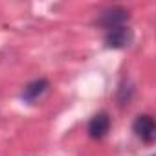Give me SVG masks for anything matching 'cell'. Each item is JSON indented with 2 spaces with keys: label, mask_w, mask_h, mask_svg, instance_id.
Masks as SVG:
<instances>
[{
  "label": "cell",
  "mask_w": 156,
  "mask_h": 156,
  "mask_svg": "<svg viewBox=\"0 0 156 156\" xmlns=\"http://www.w3.org/2000/svg\"><path fill=\"white\" fill-rule=\"evenodd\" d=\"M129 20V11L121 6H112V8H107L96 20L98 26L105 28V30H116V28H121L125 26V22Z\"/></svg>",
  "instance_id": "6da1fadb"
},
{
  "label": "cell",
  "mask_w": 156,
  "mask_h": 156,
  "mask_svg": "<svg viewBox=\"0 0 156 156\" xmlns=\"http://www.w3.org/2000/svg\"><path fill=\"white\" fill-rule=\"evenodd\" d=\"M132 39H134L132 30L127 28V26H121V28L107 31V35H105V46L112 48V50H121V48H127L132 42Z\"/></svg>",
  "instance_id": "7a4b0ae2"
},
{
  "label": "cell",
  "mask_w": 156,
  "mask_h": 156,
  "mask_svg": "<svg viewBox=\"0 0 156 156\" xmlns=\"http://www.w3.org/2000/svg\"><path fill=\"white\" fill-rule=\"evenodd\" d=\"M132 130L141 141L151 143L154 140V134H156V123L149 114H140L132 123Z\"/></svg>",
  "instance_id": "3957f363"
},
{
  "label": "cell",
  "mask_w": 156,
  "mask_h": 156,
  "mask_svg": "<svg viewBox=\"0 0 156 156\" xmlns=\"http://www.w3.org/2000/svg\"><path fill=\"white\" fill-rule=\"evenodd\" d=\"M110 129V116L107 112H98L88 123V136L94 140L103 138Z\"/></svg>",
  "instance_id": "277c9868"
},
{
  "label": "cell",
  "mask_w": 156,
  "mask_h": 156,
  "mask_svg": "<svg viewBox=\"0 0 156 156\" xmlns=\"http://www.w3.org/2000/svg\"><path fill=\"white\" fill-rule=\"evenodd\" d=\"M48 88H50L48 79H44V77L35 79V81H31V83H28V85L24 87V90H22V99L28 101V103H33V101H37Z\"/></svg>",
  "instance_id": "5b68a950"
}]
</instances>
